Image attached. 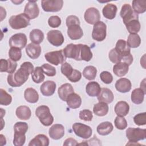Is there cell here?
Masks as SVG:
<instances>
[{
	"mask_svg": "<svg viewBox=\"0 0 146 146\" xmlns=\"http://www.w3.org/2000/svg\"><path fill=\"white\" fill-rule=\"evenodd\" d=\"M34 68V66L31 62L23 63L16 72L9 74L7 75L8 84L13 87L21 86L27 80L29 75L33 73Z\"/></svg>",
	"mask_w": 146,
	"mask_h": 146,
	"instance_id": "6da1fadb",
	"label": "cell"
},
{
	"mask_svg": "<svg viewBox=\"0 0 146 146\" xmlns=\"http://www.w3.org/2000/svg\"><path fill=\"white\" fill-rule=\"evenodd\" d=\"M35 115L40 123L44 126H50L54 121V117L50 113L48 107L42 105L36 108Z\"/></svg>",
	"mask_w": 146,
	"mask_h": 146,
	"instance_id": "7a4b0ae2",
	"label": "cell"
},
{
	"mask_svg": "<svg viewBox=\"0 0 146 146\" xmlns=\"http://www.w3.org/2000/svg\"><path fill=\"white\" fill-rule=\"evenodd\" d=\"M9 23L12 29L18 30L29 26L30 19L25 13H21L18 15H12L9 18Z\"/></svg>",
	"mask_w": 146,
	"mask_h": 146,
	"instance_id": "3957f363",
	"label": "cell"
},
{
	"mask_svg": "<svg viewBox=\"0 0 146 146\" xmlns=\"http://www.w3.org/2000/svg\"><path fill=\"white\" fill-rule=\"evenodd\" d=\"M126 136L131 143H136L146 137V129L129 127L126 130Z\"/></svg>",
	"mask_w": 146,
	"mask_h": 146,
	"instance_id": "277c9868",
	"label": "cell"
},
{
	"mask_svg": "<svg viewBox=\"0 0 146 146\" xmlns=\"http://www.w3.org/2000/svg\"><path fill=\"white\" fill-rule=\"evenodd\" d=\"M44 58L47 62L55 66L63 64L66 59L63 50L47 52L44 55Z\"/></svg>",
	"mask_w": 146,
	"mask_h": 146,
	"instance_id": "5b68a950",
	"label": "cell"
},
{
	"mask_svg": "<svg viewBox=\"0 0 146 146\" xmlns=\"http://www.w3.org/2000/svg\"><path fill=\"white\" fill-rule=\"evenodd\" d=\"M107 26L102 21H99L96 23L92 32V37L93 39L100 42L103 41L106 37Z\"/></svg>",
	"mask_w": 146,
	"mask_h": 146,
	"instance_id": "8992f818",
	"label": "cell"
},
{
	"mask_svg": "<svg viewBox=\"0 0 146 146\" xmlns=\"http://www.w3.org/2000/svg\"><path fill=\"white\" fill-rule=\"evenodd\" d=\"M72 129L76 136L84 139L91 137L92 133V129L90 126L81 123H74L72 125Z\"/></svg>",
	"mask_w": 146,
	"mask_h": 146,
	"instance_id": "52a82bcc",
	"label": "cell"
},
{
	"mask_svg": "<svg viewBox=\"0 0 146 146\" xmlns=\"http://www.w3.org/2000/svg\"><path fill=\"white\" fill-rule=\"evenodd\" d=\"M120 15L125 25L134 19H138V14L134 12L129 4H124L121 7Z\"/></svg>",
	"mask_w": 146,
	"mask_h": 146,
	"instance_id": "ba28073f",
	"label": "cell"
},
{
	"mask_svg": "<svg viewBox=\"0 0 146 146\" xmlns=\"http://www.w3.org/2000/svg\"><path fill=\"white\" fill-rule=\"evenodd\" d=\"M41 3L44 11L57 12L62 9L63 1L62 0H43Z\"/></svg>",
	"mask_w": 146,
	"mask_h": 146,
	"instance_id": "9c48e42d",
	"label": "cell"
},
{
	"mask_svg": "<svg viewBox=\"0 0 146 146\" xmlns=\"http://www.w3.org/2000/svg\"><path fill=\"white\" fill-rule=\"evenodd\" d=\"M27 39L23 33H17L13 35L9 39V46L11 47L23 48L27 44Z\"/></svg>",
	"mask_w": 146,
	"mask_h": 146,
	"instance_id": "30bf717a",
	"label": "cell"
},
{
	"mask_svg": "<svg viewBox=\"0 0 146 146\" xmlns=\"http://www.w3.org/2000/svg\"><path fill=\"white\" fill-rule=\"evenodd\" d=\"M48 41L53 46L58 47L64 42V36L62 33L57 30L49 31L47 34Z\"/></svg>",
	"mask_w": 146,
	"mask_h": 146,
	"instance_id": "8fae6325",
	"label": "cell"
},
{
	"mask_svg": "<svg viewBox=\"0 0 146 146\" xmlns=\"http://www.w3.org/2000/svg\"><path fill=\"white\" fill-rule=\"evenodd\" d=\"M80 44H75L70 43L66 46V47L63 50V51L66 58H72L76 60H80Z\"/></svg>",
	"mask_w": 146,
	"mask_h": 146,
	"instance_id": "7c38bea8",
	"label": "cell"
},
{
	"mask_svg": "<svg viewBox=\"0 0 146 146\" xmlns=\"http://www.w3.org/2000/svg\"><path fill=\"white\" fill-rule=\"evenodd\" d=\"M24 13L30 19L36 18L39 14V9L36 1H29L24 9Z\"/></svg>",
	"mask_w": 146,
	"mask_h": 146,
	"instance_id": "4fadbf2b",
	"label": "cell"
},
{
	"mask_svg": "<svg viewBox=\"0 0 146 146\" xmlns=\"http://www.w3.org/2000/svg\"><path fill=\"white\" fill-rule=\"evenodd\" d=\"M84 18L87 23L90 25H95L100 20L99 11L95 7H90L85 11Z\"/></svg>",
	"mask_w": 146,
	"mask_h": 146,
	"instance_id": "5bb4252c",
	"label": "cell"
},
{
	"mask_svg": "<svg viewBox=\"0 0 146 146\" xmlns=\"http://www.w3.org/2000/svg\"><path fill=\"white\" fill-rule=\"evenodd\" d=\"M0 71L1 72H6L9 74L14 73L17 67L16 62L12 60L11 59H1V61Z\"/></svg>",
	"mask_w": 146,
	"mask_h": 146,
	"instance_id": "9a60e30c",
	"label": "cell"
},
{
	"mask_svg": "<svg viewBox=\"0 0 146 146\" xmlns=\"http://www.w3.org/2000/svg\"><path fill=\"white\" fill-rule=\"evenodd\" d=\"M48 134L50 137L54 140H59L64 135V128L63 125L55 124L49 129Z\"/></svg>",
	"mask_w": 146,
	"mask_h": 146,
	"instance_id": "2e32d148",
	"label": "cell"
},
{
	"mask_svg": "<svg viewBox=\"0 0 146 146\" xmlns=\"http://www.w3.org/2000/svg\"><path fill=\"white\" fill-rule=\"evenodd\" d=\"M67 35L72 40H77L80 39L83 35V33L80 25H73L68 27Z\"/></svg>",
	"mask_w": 146,
	"mask_h": 146,
	"instance_id": "e0dca14e",
	"label": "cell"
},
{
	"mask_svg": "<svg viewBox=\"0 0 146 146\" xmlns=\"http://www.w3.org/2000/svg\"><path fill=\"white\" fill-rule=\"evenodd\" d=\"M56 89V84L54 81L47 80L44 82L40 87V91L42 95L50 96L53 95Z\"/></svg>",
	"mask_w": 146,
	"mask_h": 146,
	"instance_id": "ac0fdd59",
	"label": "cell"
},
{
	"mask_svg": "<svg viewBox=\"0 0 146 146\" xmlns=\"http://www.w3.org/2000/svg\"><path fill=\"white\" fill-rule=\"evenodd\" d=\"M131 81L127 78H120L115 83L116 89L121 93L129 92L131 89Z\"/></svg>",
	"mask_w": 146,
	"mask_h": 146,
	"instance_id": "d6986e66",
	"label": "cell"
},
{
	"mask_svg": "<svg viewBox=\"0 0 146 146\" xmlns=\"http://www.w3.org/2000/svg\"><path fill=\"white\" fill-rule=\"evenodd\" d=\"M26 52L27 55L33 59L38 58L41 53V47L39 44L29 43L26 46Z\"/></svg>",
	"mask_w": 146,
	"mask_h": 146,
	"instance_id": "ffe728a7",
	"label": "cell"
},
{
	"mask_svg": "<svg viewBox=\"0 0 146 146\" xmlns=\"http://www.w3.org/2000/svg\"><path fill=\"white\" fill-rule=\"evenodd\" d=\"M114 99V96L111 90L107 88H103L98 96V100L99 102L111 103Z\"/></svg>",
	"mask_w": 146,
	"mask_h": 146,
	"instance_id": "44dd1931",
	"label": "cell"
},
{
	"mask_svg": "<svg viewBox=\"0 0 146 146\" xmlns=\"http://www.w3.org/2000/svg\"><path fill=\"white\" fill-rule=\"evenodd\" d=\"M74 92V88L70 83L62 84L58 90V94L60 99L63 101H66L67 98L71 93Z\"/></svg>",
	"mask_w": 146,
	"mask_h": 146,
	"instance_id": "7402d4cb",
	"label": "cell"
},
{
	"mask_svg": "<svg viewBox=\"0 0 146 146\" xmlns=\"http://www.w3.org/2000/svg\"><path fill=\"white\" fill-rule=\"evenodd\" d=\"M66 102L70 108L76 109L80 107L82 104V99L79 95L73 92L68 96Z\"/></svg>",
	"mask_w": 146,
	"mask_h": 146,
	"instance_id": "603a6c76",
	"label": "cell"
},
{
	"mask_svg": "<svg viewBox=\"0 0 146 146\" xmlns=\"http://www.w3.org/2000/svg\"><path fill=\"white\" fill-rule=\"evenodd\" d=\"M115 49L122 56V60L125 55L131 53L130 47L128 46L127 42L123 39H119L117 41Z\"/></svg>",
	"mask_w": 146,
	"mask_h": 146,
	"instance_id": "cb8c5ba5",
	"label": "cell"
},
{
	"mask_svg": "<svg viewBox=\"0 0 146 146\" xmlns=\"http://www.w3.org/2000/svg\"><path fill=\"white\" fill-rule=\"evenodd\" d=\"M114 110L117 116L124 117L128 113L129 106L126 102L120 101L116 104Z\"/></svg>",
	"mask_w": 146,
	"mask_h": 146,
	"instance_id": "d4e9b609",
	"label": "cell"
},
{
	"mask_svg": "<svg viewBox=\"0 0 146 146\" xmlns=\"http://www.w3.org/2000/svg\"><path fill=\"white\" fill-rule=\"evenodd\" d=\"M117 9L115 5L112 3L107 4L103 9V16L108 19H113L116 14Z\"/></svg>",
	"mask_w": 146,
	"mask_h": 146,
	"instance_id": "484cf974",
	"label": "cell"
},
{
	"mask_svg": "<svg viewBox=\"0 0 146 146\" xmlns=\"http://www.w3.org/2000/svg\"><path fill=\"white\" fill-rule=\"evenodd\" d=\"M101 89L99 84L96 82H90L86 87V93L92 97L98 96L101 91Z\"/></svg>",
	"mask_w": 146,
	"mask_h": 146,
	"instance_id": "4316f807",
	"label": "cell"
},
{
	"mask_svg": "<svg viewBox=\"0 0 146 146\" xmlns=\"http://www.w3.org/2000/svg\"><path fill=\"white\" fill-rule=\"evenodd\" d=\"M48 145L49 139L43 134L36 135L29 144V146H48Z\"/></svg>",
	"mask_w": 146,
	"mask_h": 146,
	"instance_id": "83f0119b",
	"label": "cell"
},
{
	"mask_svg": "<svg viewBox=\"0 0 146 146\" xmlns=\"http://www.w3.org/2000/svg\"><path fill=\"white\" fill-rule=\"evenodd\" d=\"M15 113L18 119L23 120L29 119L31 115V112L30 108L26 106H21L18 107L16 110Z\"/></svg>",
	"mask_w": 146,
	"mask_h": 146,
	"instance_id": "f1b7e54d",
	"label": "cell"
},
{
	"mask_svg": "<svg viewBox=\"0 0 146 146\" xmlns=\"http://www.w3.org/2000/svg\"><path fill=\"white\" fill-rule=\"evenodd\" d=\"M24 96L26 100L30 103H35L39 99L38 93L34 88L31 87L27 88L25 90Z\"/></svg>",
	"mask_w": 146,
	"mask_h": 146,
	"instance_id": "f546056e",
	"label": "cell"
},
{
	"mask_svg": "<svg viewBox=\"0 0 146 146\" xmlns=\"http://www.w3.org/2000/svg\"><path fill=\"white\" fill-rule=\"evenodd\" d=\"M128 65L124 62H119L116 63L113 67V72L117 76H123L128 71Z\"/></svg>",
	"mask_w": 146,
	"mask_h": 146,
	"instance_id": "4dcf8cb0",
	"label": "cell"
},
{
	"mask_svg": "<svg viewBox=\"0 0 146 146\" xmlns=\"http://www.w3.org/2000/svg\"><path fill=\"white\" fill-rule=\"evenodd\" d=\"M113 126L111 122L104 121L99 124L97 127V132L102 136H105L110 134L113 130Z\"/></svg>",
	"mask_w": 146,
	"mask_h": 146,
	"instance_id": "1f68e13d",
	"label": "cell"
},
{
	"mask_svg": "<svg viewBox=\"0 0 146 146\" xmlns=\"http://www.w3.org/2000/svg\"><path fill=\"white\" fill-rule=\"evenodd\" d=\"M92 58V53L90 47L86 44H80L79 58L80 60H84L86 62L90 61Z\"/></svg>",
	"mask_w": 146,
	"mask_h": 146,
	"instance_id": "d6a6232c",
	"label": "cell"
},
{
	"mask_svg": "<svg viewBox=\"0 0 146 146\" xmlns=\"http://www.w3.org/2000/svg\"><path fill=\"white\" fill-rule=\"evenodd\" d=\"M93 112L97 116H105L108 112V106L107 105V103L104 102H99L94 105Z\"/></svg>",
	"mask_w": 146,
	"mask_h": 146,
	"instance_id": "836d02e7",
	"label": "cell"
},
{
	"mask_svg": "<svg viewBox=\"0 0 146 146\" xmlns=\"http://www.w3.org/2000/svg\"><path fill=\"white\" fill-rule=\"evenodd\" d=\"M145 93L140 88H135L131 93V100L136 104H141L144 100Z\"/></svg>",
	"mask_w": 146,
	"mask_h": 146,
	"instance_id": "e575fe53",
	"label": "cell"
},
{
	"mask_svg": "<svg viewBox=\"0 0 146 146\" xmlns=\"http://www.w3.org/2000/svg\"><path fill=\"white\" fill-rule=\"evenodd\" d=\"M30 39L33 43L38 44L44 39V34L39 29H34L30 33Z\"/></svg>",
	"mask_w": 146,
	"mask_h": 146,
	"instance_id": "d590c367",
	"label": "cell"
},
{
	"mask_svg": "<svg viewBox=\"0 0 146 146\" xmlns=\"http://www.w3.org/2000/svg\"><path fill=\"white\" fill-rule=\"evenodd\" d=\"M44 75L41 67H36L31 74V78L35 83H40L44 79Z\"/></svg>",
	"mask_w": 146,
	"mask_h": 146,
	"instance_id": "8d00e7d4",
	"label": "cell"
},
{
	"mask_svg": "<svg viewBox=\"0 0 146 146\" xmlns=\"http://www.w3.org/2000/svg\"><path fill=\"white\" fill-rule=\"evenodd\" d=\"M132 9L136 14H141L146 11V1L134 0L132 2Z\"/></svg>",
	"mask_w": 146,
	"mask_h": 146,
	"instance_id": "74e56055",
	"label": "cell"
},
{
	"mask_svg": "<svg viewBox=\"0 0 146 146\" xmlns=\"http://www.w3.org/2000/svg\"><path fill=\"white\" fill-rule=\"evenodd\" d=\"M127 43L129 47H138L141 43V39L137 34H130L128 37Z\"/></svg>",
	"mask_w": 146,
	"mask_h": 146,
	"instance_id": "f35d334b",
	"label": "cell"
},
{
	"mask_svg": "<svg viewBox=\"0 0 146 146\" xmlns=\"http://www.w3.org/2000/svg\"><path fill=\"white\" fill-rule=\"evenodd\" d=\"M96 74L97 70L93 66H88L86 67L83 71V76L89 80H94L96 76Z\"/></svg>",
	"mask_w": 146,
	"mask_h": 146,
	"instance_id": "ab89813d",
	"label": "cell"
},
{
	"mask_svg": "<svg viewBox=\"0 0 146 146\" xmlns=\"http://www.w3.org/2000/svg\"><path fill=\"white\" fill-rule=\"evenodd\" d=\"M130 34H137L140 30V23L138 19H134L125 25Z\"/></svg>",
	"mask_w": 146,
	"mask_h": 146,
	"instance_id": "60d3db41",
	"label": "cell"
},
{
	"mask_svg": "<svg viewBox=\"0 0 146 146\" xmlns=\"http://www.w3.org/2000/svg\"><path fill=\"white\" fill-rule=\"evenodd\" d=\"M12 101L11 96L7 93V92L2 89H0V104L3 106L9 105Z\"/></svg>",
	"mask_w": 146,
	"mask_h": 146,
	"instance_id": "b9f144b4",
	"label": "cell"
},
{
	"mask_svg": "<svg viewBox=\"0 0 146 146\" xmlns=\"http://www.w3.org/2000/svg\"><path fill=\"white\" fill-rule=\"evenodd\" d=\"M9 56L13 61L19 60L22 57L21 49L17 47H11L9 51Z\"/></svg>",
	"mask_w": 146,
	"mask_h": 146,
	"instance_id": "7bdbcfd3",
	"label": "cell"
},
{
	"mask_svg": "<svg viewBox=\"0 0 146 146\" xmlns=\"http://www.w3.org/2000/svg\"><path fill=\"white\" fill-rule=\"evenodd\" d=\"M26 141V136L25 133L14 132L13 144L15 146H22Z\"/></svg>",
	"mask_w": 146,
	"mask_h": 146,
	"instance_id": "ee69618b",
	"label": "cell"
},
{
	"mask_svg": "<svg viewBox=\"0 0 146 146\" xmlns=\"http://www.w3.org/2000/svg\"><path fill=\"white\" fill-rule=\"evenodd\" d=\"M14 132L26 133L28 130V125L25 122H17L14 125Z\"/></svg>",
	"mask_w": 146,
	"mask_h": 146,
	"instance_id": "f6af8a7d",
	"label": "cell"
},
{
	"mask_svg": "<svg viewBox=\"0 0 146 146\" xmlns=\"http://www.w3.org/2000/svg\"><path fill=\"white\" fill-rule=\"evenodd\" d=\"M108 57L110 60L113 63L121 62L122 60V56L116 51L115 48L110 51Z\"/></svg>",
	"mask_w": 146,
	"mask_h": 146,
	"instance_id": "bcb514c9",
	"label": "cell"
},
{
	"mask_svg": "<svg viewBox=\"0 0 146 146\" xmlns=\"http://www.w3.org/2000/svg\"><path fill=\"white\" fill-rule=\"evenodd\" d=\"M114 123L115 127L120 130L124 129L127 127V122L125 119L122 116H117L116 117Z\"/></svg>",
	"mask_w": 146,
	"mask_h": 146,
	"instance_id": "7dc6e473",
	"label": "cell"
},
{
	"mask_svg": "<svg viewBox=\"0 0 146 146\" xmlns=\"http://www.w3.org/2000/svg\"><path fill=\"white\" fill-rule=\"evenodd\" d=\"M41 67L44 74H45L46 75L48 76H54L55 75L56 70L52 66L47 63H44L41 66Z\"/></svg>",
	"mask_w": 146,
	"mask_h": 146,
	"instance_id": "c3c4849f",
	"label": "cell"
},
{
	"mask_svg": "<svg viewBox=\"0 0 146 146\" xmlns=\"http://www.w3.org/2000/svg\"><path fill=\"white\" fill-rule=\"evenodd\" d=\"M134 123L137 125H144L146 124V113H140L135 115L133 117Z\"/></svg>",
	"mask_w": 146,
	"mask_h": 146,
	"instance_id": "681fc988",
	"label": "cell"
},
{
	"mask_svg": "<svg viewBox=\"0 0 146 146\" xmlns=\"http://www.w3.org/2000/svg\"><path fill=\"white\" fill-rule=\"evenodd\" d=\"M79 116L81 120L87 121H91L92 119L93 115L92 112L90 110L85 109L80 111Z\"/></svg>",
	"mask_w": 146,
	"mask_h": 146,
	"instance_id": "f907efd6",
	"label": "cell"
},
{
	"mask_svg": "<svg viewBox=\"0 0 146 146\" xmlns=\"http://www.w3.org/2000/svg\"><path fill=\"white\" fill-rule=\"evenodd\" d=\"M60 70L62 74L67 78L71 75L74 69L70 64L67 62H64L63 64H62Z\"/></svg>",
	"mask_w": 146,
	"mask_h": 146,
	"instance_id": "816d5d0a",
	"label": "cell"
},
{
	"mask_svg": "<svg viewBox=\"0 0 146 146\" xmlns=\"http://www.w3.org/2000/svg\"><path fill=\"white\" fill-rule=\"evenodd\" d=\"M61 22L60 18L56 15L51 16L48 19V25L52 28L58 27L61 25Z\"/></svg>",
	"mask_w": 146,
	"mask_h": 146,
	"instance_id": "f5cc1de1",
	"label": "cell"
},
{
	"mask_svg": "<svg viewBox=\"0 0 146 146\" xmlns=\"http://www.w3.org/2000/svg\"><path fill=\"white\" fill-rule=\"evenodd\" d=\"M100 78L101 80L106 84H110L113 80V76L112 74L108 71H103L100 73Z\"/></svg>",
	"mask_w": 146,
	"mask_h": 146,
	"instance_id": "db71d44e",
	"label": "cell"
},
{
	"mask_svg": "<svg viewBox=\"0 0 146 146\" xmlns=\"http://www.w3.org/2000/svg\"><path fill=\"white\" fill-rule=\"evenodd\" d=\"M81 77H82L81 72L77 70L74 69L71 75L67 77V79L71 82L75 83L79 81L81 79Z\"/></svg>",
	"mask_w": 146,
	"mask_h": 146,
	"instance_id": "11a10c76",
	"label": "cell"
},
{
	"mask_svg": "<svg viewBox=\"0 0 146 146\" xmlns=\"http://www.w3.org/2000/svg\"><path fill=\"white\" fill-rule=\"evenodd\" d=\"M66 23L68 27L73 25H80V21L75 15H69L66 18Z\"/></svg>",
	"mask_w": 146,
	"mask_h": 146,
	"instance_id": "9f6ffc18",
	"label": "cell"
},
{
	"mask_svg": "<svg viewBox=\"0 0 146 146\" xmlns=\"http://www.w3.org/2000/svg\"><path fill=\"white\" fill-rule=\"evenodd\" d=\"M78 145V143H77L76 140L71 137L67 139L63 143V145Z\"/></svg>",
	"mask_w": 146,
	"mask_h": 146,
	"instance_id": "6f0895ef",
	"label": "cell"
},
{
	"mask_svg": "<svg viewBox=\"0 0 146 146\" xmlns=\"http://www.w3.org/2000/svg\"><path fill=\"white\" fill-rule=\"evenodd\" d=\"M22 2H23V1H22V2H18V3H20ZM12 2H13V3H16V4H18V3H17L18 2H15V1H12Z\"/></svg>",
	"mask_w": 146,
	"mask_h": 146,
	"instance_id": "680465c9",
	"label": "cell"
}]
</instances>
